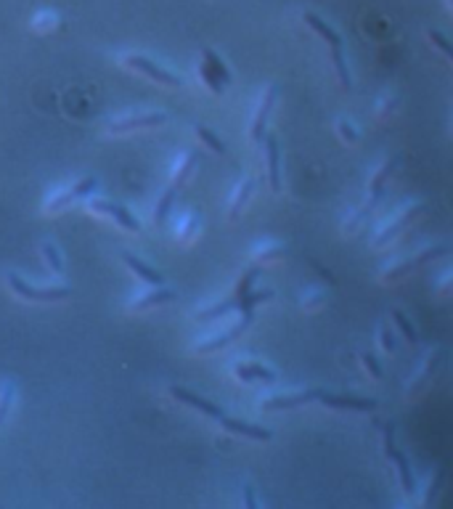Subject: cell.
I'll return each instance as SVG.
<instances>
[{
  "label": "cell",
  "instance_id": "6da1fadb",
  "mask_svg": "<svg viewBox=\"0 0 453 509\" xmlns=\"http://www.w3.org/2000/svg\"><path fill=\"white\" fill-rule=\"evenodd\" d=\"M424 210H427V205L421 202V199H413V202H406L403 207H398L382 226H379V232L374 233V239H371V250H387L401 233L411 229V223H416L421 215H424Z\"/></svg>",
  "mask_w": 453,
  "mask_h": 509
},
{
  "label": "cell",
  "instance_id": "7a4b0ae2",
  "mask_svg": "<svg viewBox=\"0 0 453 509\" xmlns=\"http://www.w3.org/2000/svg\"><path fill=\"white\" fill-rule=\"evenodd\" d=\"M376 430H379V438H382V454L385 459L390 462V467L395 469V477H398V486L406 496H413L419 488H416V477L411 472V464H408L406 454L398 451L395 446V427L393 422H376Z\"/></svg>",
  "mask_w": 453,
  "mask_h": 509
},
{
  "label": "cell",
  "instance_id": "3957f363",
  "mask_svg": "<svg viewBox=\"0 0 453 509\" xmlns=\"http://www.w3.org/2000/svg\"><path fill=\"white\" fill-rule=\"evenodd\" d=\"M443 359H446V348L443 345H432V348L424 350L419 367L411 371V377H408L406 390H403L406 401H419L427 393V387L432 385V379L438 377V371L443 367Z\"/></svg>",
  "mask_w": 453,
  "mask_h": 509
},
{
  "label": "cell",
  "instance_id": "277c9868",
  "mask_svg": "<svg viewBox=\"0 0 453 509\" xmlns=\"http://www.w3.org/2000/svg\"><path fill=\"white\" fill-rule=\"evenodd\" d=\"M446 252H448L446 244H427V247H421V250H416V252H411V255H403V258H398V260L382 266V268H379V281H382V284H398V281L406 278L411 271L427 266L430 260H435V258H440V255H446Z\"/></svg>",
  "mask_w": 453,
  "mask_h": 509
},
{
  "label": "cell",
  "instance_id": "5b68a950",
  "mask_svg": "<svg viewBox=\"0 0 453 509\" xmlns=\"http://www.w3.org/2000/svg\"><path fill=\"white\" fill-rule=\"evenodd\" d=\"M255 322V311L252 308H247V311H239V319L233 322V324L223 329V332H218V334H213V337H207V340H199L196 345H194V353H199V356H210V353H218V350H223L228 348L236 337H241L249 326Z\"/></svg>",
  "mask_w": 453,
  "mask_h": 509
},
{
  "label": "cell",
  "instance_id": "8992f818",
  "mask_svg": "<svg viewBox=\"0 0 453 509\" xmlns=\"http://www.w3.org/2000/svg\"><path fill=\"white\" fill-rule=\"evenodd\" d=\"M8 281V289L22 297V300H30V303H59V300H67L72 295L69 286H35L30 281L19 277V274H5Z\"/></svg>",
  "mask_w": 453,
  "mask_h": 509
},
{
  "label": "cell",
  "instance_id": "52a82bcc",
  "mask_svg": "<svg viewBox=\"0 0 453 509\" xmlns=\"http://www.w3.org/2000/svg\"><path fill=\"white\" fill-rule=\"evenodd\" d=\"M323 387H305V390H289V393H276V395H266L258 404V412L271 414V412H292L308 404H318Z\"/></svg>",
  "mask_w": 453,
  "mask_h": 509
},
{
  "label": "cell",
  "instance_id": "ba28073f",
  "mask_svg": "<svg viewBox=\"0 0 453 509\" xmlns=\"http://www.w3.org/2000/svg\"><path fill=\"white\" fill-rule=\"evenodd\" d=\"M122 64L131 67V69H136L140 75H146L149 80H154V83H159V86H170V88H181L183 86V77L178 72H173V69H168V67H162V64H157V61L140 56V53H125V56H122Z\"/></svg>",
  "mask_w": 453,
  "mask_h": 509
},
{
  "label": "cell",
  "instance_id": "9c48e42d",
  "mask_svg": "<svg viewBox=\"0 0 453 509\" xmlns=\"http://www.w3.org/2000/svg\"><path fill=\"white\" fill-rule=\"evenodd\" d=\"M276 98H278V88H276L273 83H268V86L263 88V93H260L255 109H252V117H249V141H252L255 146H263V139L268 136L266 128H268V117H271Z\"/></svg>",
  "mask_w": 453,
  "mask_h": 509
},
{
  "label": "cell",
  "instance_id": "30bf717a",
  "mask_svg": "<svg viewBox=\"0 0 453 509\" xmlns=\"http://www.w3.org/2000/svg\"><path fill=\"white\" fill-rule=\"evenodd\" d=\"M165 123H168V112H131V114L112 120L106 125V133L120 136V133H133V131H143V128H157Z\"/></svg>",
  "mask_w": 453,
  "mask_h": 509
},
{
  "label": "cell",
  "instance_id": "8fae6325",
  "mask_svg": "<svg viewBox=\"0 0 453 509\" xmlns=\"http://www.w3.org/2000/svg\"><path fill=\"white\" fill-rule=\"evenodd\" d=\"M88 210H91L93 215L112 218V221H114L120 229H125V232H133V233L140 232V221H138L136 215H133L128 207L114 205V202H109V199H104V196H88Z\"/></svg>",
  "mask_w": 453,
  "mask_h": 509
},
{
  "label": "cell",
  "instance_id": "7c38bea8",
  "mask_svg": "<svg viewBox=\"0 0 453 509\" xmlns=\"http://www.w3.org/2000/svg\"><path fill=\"white\" fill-rule=\"evenodd\" d=\"M93 191H95V178H83L77 184H72L69 188H61V191H53L46 199V213L48 215H56L61 210H67L69 205L80 202V199H88Z\"/></svg>",
  "mask_w": 453,
  "mask_h": 509
},
{
  "label": "cell",
  "instance_id": "4fadbf2b",
  "mask_svg": "<svg viewBox=\"0 0 453 509\" xmlns=\"http://www.w3.org/2000/svg\"><path fill=\"white\" fill-rule=\"evenodd\" d=\"M382 196H385V188H366V196L361 199V205H356V207L348 213V218L342 221V233H345V236H356V233L361 232L363 223L371 218V213H374L376 205L382 202Z\"/></svg>",
  "mask_w": 453,
  "mask_h": 509
},
{
  "label": "cell",
  "instance_id": "5bb4252c",
  "mask_svg": "<svg viewBox=\"0 0 453 509\" xmlns=\"http://www.w3.org/2000/svg\"><path fill=\"white\" fill-rule=\"evenodd\" d=\"M318 404L334 412H358V414H371L376 409L374 398H358V395H345V393H331V390H321Z\"/></svg>",
  "mask_w": 453,
  "mask_h": 509
},
{
  "label": "cell",
  "instance_id": "9a60e30c",
  "mask_svg": "<svg viewBox=\"0 0 453 509\" xmlns=\"http://www.w3.org/2000/svg\"><path fill=\"white\" fill-rule=\"evenodd\" d=\"M168 393H170L178 404L188 406V409H194V412H199V414H204L207 419L221 422V419L226 417V412H223L221 406H215L213 401H207V398H202V395H196V393H191V390H186V387L173 385V387H168Z\"/></svg>",
  "mask_w": 453,
  "mask_h": 509
},
{
  "label": "cell",
  "instance_id": "2e32d148",
  "mask_svg": "<svg viewBox=\"0 0 453 509\" xmlns=\"http://www.w3.org/2000/svg\"><path fill=\"white\" fill-rule=\"evenodd\" d=\"M176 300V292L173 289H165L162 284L159 286H151V289H143L138 292L133 300H128V311L131 314H143V311H151V308H159V305H168Z\"/></svg>",
  "mask_w": 453,
  "mask_h": 509
},
{
  "label": "cell",
  "instance_id": "e0dca14e",
  "mask_svg": "<svg viewBox=\"0 0 453 509\" xmlns=\"http://www.w3.org/2000/svg\"><path fill=\"white\" fill-rule=\"evenodd\" d=\"M231 374H233L239 382H244V385H249V382L273 385V382L278 379V374L268 369L266 364H260V361H236V364L231 367Z\"/></svg>",
  "mask_w": 453,
  "mask_h": 509
},
{
  "label": "cell",
  "instance_id": "ac0fdd59",
  "mask_svg": "<svg viewBox=\"0 0 453 509\" xmlns=\"http://www.w3.org/2000/svg\"><path fill=\"white\" fill-rule=\"evenodd\" d=\"M286 252V244L278 241V239H263L258 241L252 250H249V260L260 268V266H271V263H278Z\"/></svg>",
  "mask_w": 453,
  "mask_h": 509
},
{
  "label": "cell",
  "instance_id": "d6986e66",
  "mask_svg": "<svg viewBox=\"0 0 453 509\" xmlns=\"http://www.w3.org/2000/svg\"><path fill=\"white\" fill-rule=\"evenodd\" d=\"M226 432H233V435H241V438H249V441H271L273 432L268 427H260V424H249L244 419H233V417H223L218 422Z\"/></svg>",
  "mask_w": 453,
  "mask_h": 509
},
{
  "label": "cell",
  "instance_id": "ffe728a7",
  "mask_svg": "<svg viewBox=\"0 0 453 509\" xmlns=\"http://www.w3.org/2000/svg\"><path fill=\"white\" fill-rule=\"evenodd\" d=\"M252 191H255V178L252 176H244L239 184L233 186V191H231V196H228V221H236L241 213H244V207H247V202H249V196H252Z\"/></svg>",
  "mask_w": 453,
  "mask_h": 509
},
{
  "label": "cell",
  "instance_id": "44dd1931",
  "mask_svg": "<svg viewBox=\"0 0 453 509\" xmlns=\"http://www.w3.org/2000/svg\"><path fill=\"white\" fill-rule=\"evenodd\" d=\"M263 154H266V170H268V184L273 194L281 191V151H278V139L266 136L263 139Z\"/></svg>",
  "mask_w": 453,
  "mask_h": 509
},
{
  "label": "cell",
  "instance_id": "7402d4cb",
  "mask_svg": "<svg viewBox=\"0 0 453 509\" xmlns=\"http://www.w3.org/2000/svg\"><path fill=\"white\" fill-rule=\"evenodd\" d=\"M443 480H446V467L438 464V467L430 472V477H427V483H424V488H421L416 504H419V507H432L435 499H438V494H440V488H443Z\"/></svg>",
  "mask_w": 453,
  "mask_h": 509
},
{
  "label": "cell",
  "instance_id": "603a6c76",
  "mask_svg": "<svg viewBox=\"0 0 453 509\" xmlns=\"http://www.w3.org/2000/svg\"><path fill=\"white\" fill-rule=\"evenodd\" d=\"M401 154H393V157H387V159H382L371 173H368V181H366V188H385L387 181H390V176L398 170V165H401Z\"/></svg>",
  "mask_w": 453,
  "mask_h": 509
},
{
  "label": "cell",
  "instance_id": "cb8c5ba5",
  "mask_svg": "<svg viewBox=\"0 0 453 509\" xmlns=\"http://www.w3.org/2000/svg\"><path fill=\"white\" fill-rule=\"evenodd\" d=\"M196 162H199V157H196V151H183L181 157L176 159V165H173V170H170V184L168 186H176V188H181L191 176H194V170H196Z\"/></svg>",
  "mask_w": 453,
  "mask_h": 509
},
{
  "label": "cell",
  "instance_id": "d4e9b609",
  "mask_svg": "<svg viewBox=\"0 0 453 509\" xmlns=\"http://www.w3.org/2000/svg\"><path fill=\"white\" fill-rule=\"evenodd\" d=\"M122 263H125V266H128V268H131V271H133V274H136L143 284H149V286H159V284L165 281L162 274H159L157 268H151L149 263H143V260L136 258L133 252H125V255H122Z\"/></svg>",
  "mask_w": 453,
  "mask_h": 509
},
{
  "label": "cell",
  "instance_id": "484cf974",
  "mask_svg": "<svg viewBox=\"0 0 453 509\" xmlns=\"http://www.w3.org/2000/svg\"><path fill=\"white\" fill-rule=\"evenodd\" d=\"M199 229H202L199 213L196 210H186L181 218H178V223H176V239L181 244H191L199 236Z\"/></svg>",
  "mask_w": 453,
  "mask_h": 509
},
{
  "label": "cell",
  "instance_id": "4316f807",
  "mask_svg": "<svg viewBox=\"0 0 453 509\" xmlns=\"http://www.w3.org/2000/svg\"><path fill=\"white\" fill-rule=\"evenodd\" d=\"M398 104H401V93L395 91V88L382 93V95L376 98V104H374V123H376V125L387 123V120L395 114Z\"/></svg>",
  "mask_w": 453,
  "mask_h": 509
},
{
  "label": "cell",
  "instance_id": "83f0119b",
  "mask_svg": "<svg viewBox=\"0 0 453 509\" xmlns=\"http://www.w3.org/2000/svg\"><path fill=\"white\" fill-rule=\"evenodd\" d=\"M303 22H305V24H308V27L316 32L321 41H326L329 48H342V35H340L334 27H329L323 19H318L316 14H305V16H303Z\"/></svg>",
  "mask_w": 453,
  "mask_h": 509
},
{
  "label": "cell",
  "instance_id": "f1b7e54d",
  "mask_svg": "<svg viewBox=\"0 0 453 509\" xmlns=\"http://www.w3.org/2000/svg\"><path fill=\"white\" fill-rule=\"evenodd\" d=\"M196 75H199V80H202V86L207 88L210 93H215V95H223L226 93V83H223V77L202 59L199 61V67H196Z\"/></svg>",
  "mask_w": 453,
  "mask_h": 509
},
{
  "label": "cell",
  "instance_id": "f546056e",
  "mask_svg": "<svg viewBox=\"0 0 453 509\" xmlns=\"http://www.w3.org/2000/svg\"><path fill=\"white\" fill-rule=\"evenodd\" d=\"M176 196H178V188H176V186H168V188L162 191V196H159V202H157V207H154V223H157V226H165V223H168V218H170V213H173Z\"/></svg>",
  "mask_w": 453,
  "mask_h": 509
},
{
  "label": "cell",
  "instance_id": "4dcf8cb0",
  "mask_svg": "<svg viewBox=\"0 0 453 509\" xmlns=\"http://www.w3.org/2000/svg\"><path fill=\"white\" fill-rule=\"evenodd\" d=\"M326 303H329V295L323 292V289H305L303 292V297H300V308L305 311V314H321L323 308H326Z\"/></svg>",
  "mask_w": 453,
  "mask_h": 509
},
{
  "label": "cell",
  "instance_id": "1f68e13d",
  "mask_svg": "<svg viewBox=\"0 0 453 509\" xmlns=\"http://www.w3.org/2000/svg\"><path fill=\"white\" fill-rule=\"evenodd\" d=\"M331 64H334V75L340 80L342 88H353V77H350V69H348V59L342 53V48H331Z\"/></svg>",
  "mask_w": 453,
  "mask_h": 509
},
{
  "label": "cell",
  "instance_id": "d6a6232c",
  "mask_svg": "<svg viewBox=\"0 0 453 509\" xmlns=\"http://www.w3.org/2000/svg\"><path fill=\"white\" fill-rule=\"evenodd\" d=\"M390 322L398 326V332L403 334V340H406V342H411V345H413V342H419V332H416V326L411 324V319H408L403 311L393 308V311H390Z\"/></svg>",
  "mask_w": 453,
  "mask_h": 509
},
{
  "label": "cell",
  "instance_id": "836d02e7",
  "mask_svg": "<svg viewBox=\"0 0 453 509\" xmlns=\"http://www.w3.org/2000/svg\"><path fill=\"white\" fill-rule=\"evenodd\" d=\"M14 401H16V387H14L11 379H3V382H0V427H3V422L8 419V414H11Z\"/></svg>",
  "mask_w": 453,
  "mask_h": 509
},
{
  "label": "cell",
  "instance_id": "e575fe53",
  "mask_svg": "<svg viewBox=\"0 0 453 509\" xmlns=\"http://www.w3.org/2000/svg\"><path fill=\"white\" fill-rule=\"evenodd\" d=\"M59 22H61V16L56 14V11H38L35 16H32V32H41V35H46L50 30H56L59 27Z\"/></svg>",
  "mask_w": 453,
  "mask_h": 509
},
{
  "label": "cell",
  "instance_id": "d590c367",
  "mask_svg": "<svg viewBox=\"0 0 453 509\" xmlns=\"http://www.w3.org/2000/svg\"><path fill=\"white\" fill-rule=\"evenodd\" d=\"M194 133H196V139L202 141V146H207L210 151H215V154H226V141L221 139V136H215L210 128L196 125V128H194Z\"/></svg>",
  "mask_w": 453,
  "mask_h": 509
},
{
  "label": "cell",
  "instance_id": "8d00e7d4",
  "mask_svg": "<svg viewBox=\"0 0 453 509\" xmlns=\"http://www.w3.org/2000/svg\"><path fill=\"white\" fill-rule=\"evenodd\" d=\"M376 345H379V350H382V353H387V356H393V353L398 350L395 332L390 329L387 322H382V324L376 326Z\"/></svg>",
  "mask_w": 453,
  "mask_h": 509
},
{
  "label": "cell",
  "instance_id": "74e56055",
  "mask_svg": "<svg viewBox=\"0 0 453 509\" xmlns=\"http://www.w3.org/2000/svg\"><path fill=\"white\" fill-rule=\"evenodd\" d=\"M41 252H43V258H46L48 268H50L56 277H61V274H64V258H61L59 247L50 244V241H43V244H41Z\"/></svg>",
  "mask_w": 453,
  "mask_h": 509
},
{
  "label": "cell",
  "instance_id": "f35d334b",
  "mask_svg": "<svg viewBox=\"0 0 453 509\" xmlns=\"http://www.w3.org/2000/svg\"><path fill=\"white\" fill-rule=\"evenodd\" d=\"M427 41H430V46L438 48L448 61L453 64V43L443 35V32H438V30H427Z\"/></svg>",
  "mask_w": 453,
  "mask_h": 509
},
{
  "label": "cell",
  "instance_id": "ab89813d",
  "mask_svg": "<svg viewBox=\"0 0 453 509\" xmlns=\"http://www.w3.org/2000/svg\"><path fill=\"white\" fill-rule=\"evenodd\" d=\"M334 131H337V136H340V141H342V143H348V146L358 143V131H356V125H353L350 120L340 117V120L334 123Z\"/></svg>",
  "mask_w": 453,
  "mask_h": 509
},
{
  "label": "cell",
  "instance_id": "60d3db41",
  "mask_svg": "<svg viewBox=\"0 0 453 509\" xmlns=\"http://www.w3.org/2000/svg\"><path fill=\"white\" fill-rule=\"evenodd\" d=\"M358 361H361V369L374 379V382H379L382 377H385V369H382V364L371 356V353H358Z\"/></svg>",
  "mask_w": 453,
  "mask_h": 509
},
{
  "label": "cell",
  "instance_id": "b9f144b4",
  "mask_svg": "<svg viewBox=\"0 0 453 509\" xmlns=\"http://www.w3.org/2000/svg\"><path fill=\"white\" fill-rule=\"evenodd\" d=\"M435 292H438V297H448V295H453V268H448V271L440 277Z\"/></svg>",
  "mask_w": 453,
  "mask_h": 509
},
{
  "label": "cell",
  "instance_id": "7bdbcfd3",
  "mask_svg": "<svg viewBox=\"0 0 453 509\" xmlns=\"http://www.w3.org/2000/svg\"><path fill=\"white\" fill-rule=\"evenodd\" d=\"M244 507L258 509V499H255V494H252V486H244Z\"/></svg>",
  "mask_w": 453,
  "mask_h": 509
},
{
  "label": "cell",
  "instance_id": "ee69618b",
  "mask_svg": "<svg viewBox=\"0 0 453 509\" xmlns=\"http://www.w3.org/2000/svg\"><path fill=\"white\" fill-rule=\"evenodd\" d=\"M451 139H453V123H451Z\"/></svg>",
  "mask_w": 453,
  "mask_h": 509
},
{
  "label": "cell",
  "instance_id": "f6af8a7d",
  "mask_svg": "<svg viewBox=\"0 0 453 509\" xmlns=\"http://www.w3.org/2000/svg\"><path fill=\"white\" fill-rule=\"evenodd\" d=\"M448 3H451V8H453V0H448Z\"/></svg>",
  "mask_w": 453,
  "mask_h": 509
}]
</instances>
